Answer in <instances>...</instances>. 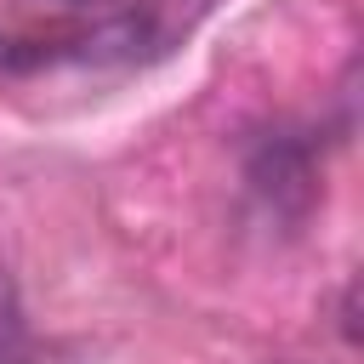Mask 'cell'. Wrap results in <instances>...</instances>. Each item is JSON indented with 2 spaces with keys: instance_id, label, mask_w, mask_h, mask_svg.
I'll return each instance as SVG.
<instances>
[{
  "instance_id": "cell-1",
  "label": "cell",
  "mask_w": 364,
  "mask_h": 364,
  "mask_svg": "<svg viewBox=\"0 0 364 364\" xmlns=\"http://www.w3.org/2000/svg\"><path fill=\"white\" fill-rule=\"evenodd\" d=\"M0 364H23V301L0 273Z\"/></svg>"
}]
</instances>
